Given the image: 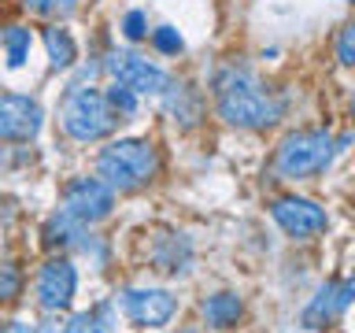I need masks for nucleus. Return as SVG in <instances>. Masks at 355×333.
<instances>
[{
  "label": "nucleus",
  "mask_w": 355,
  "mask_h": 333,
  "mask_svg": "<svg viewBox=\"0 0 355 333\" xmlns=\"http://www.w3.org/2000/svg\"><path fill=\"white\" fill-rule=\"evenodd\" d=\"M218 115L237 130H266L282 119V100L270 96L248 71H222L215 82Z\"/></svg>",
  "instance_id": "1"
},
{
  "label": "nucleus",
  "mask_w": 355,
  "mask_h": 333,
  "mask_svg": "<svg viewBox=\"0 0 355 333\" xmlns=\"http://www.w3.org/2000/svg\"><path fill=\"white\" fill-rule=\"evenodd\" d=\"M155 174H159V155L144 137H122L96 155V178L111 193H133L148 185Z\"/></svg>",
  "instance_id": "2"
},
{
  "label": "nucleus",
  "mask_w": 355,
  "mask_h": 333,
  "mask_svg": "<svg viewBox=\"0 0 355 333\" xmlns=\"http://www.w3.org/2000/svg\"><path fill=\"white\" fill-rule=\"evenodd\" d=\"M115 122L119 115L107 108V100L104 93H96V89H89V85H74V89H67V96H63V104H60V126L67 137H74V141H104L111 130H115Z\"/></svg>",
  "instance_id": "3"
},
{
  "label": "nucleus",
  "mask_w": 355,
  "mask_h": 333,
  "mask_svg": "<svg viewBox=\"0 0 355 333\" xmlns=\"http://www.w3.org/2000/svg\"><path fill=\"white\" fill-rule=\"evenodd\" d=\"M333 152H337V141H333L326 130H296L277 144L274 171H277V178H285V182L315 178L333 163Z\"/></svg>",
  "instance_id": "4"
},
{
  "label": "nucleus",
  "mask_w": 355,
  "mask_h": 333,
  "mask_svg": "<svg viewBox=\"0 0 355 333\" xmlns=\"http://www.w3.org/2000/svg\"><path fill=\"white\" fill-rule=\"evenodd\" d=\"M60 204H63L60 207L63 215H71L74 222H82V226H93V222H104L111 215L115 193H111L100 178H74V182H67Z\"/></svg>",
  "instance_id": "5"
},
{
  "label": "nucleus",
  "mask_w": 355,
  "mask_h": 333,
  "mask_svg": "<svg viewBox=\"0 0 355 333\" xmlns=\"http://www.w3.org/2000/svg\"><path fill=\"white\" fill-rule=\"evenodd\" d=\"M107 74L115 78V85L130 89V93H166L171 78H166L163 67L148 63L137 52H111L107 56Z\"/></svg>",
  "instance_id": "6"
},
{
  "label": "nucleus",
  "mask_w": 355,
  "mask_h": 333,
  "mask_svg": "<svg viewBox=\"0 0 355 333\" xmlns=\"http://www.w3.org/2000/svg\"><path fill=\"white\" fill-rule=\"evenodd\" d=\"M119 307L133 326L141 330H159L174 318L178 311V300L166 293V289H126L119 296Z\"/></svg>",
  "instance_id": "7"
},
{
  "label": "nucleus",
  "mask_w": 355,
  "mask_h": 333,
  "mask_svg": "<svg viewBox=\"0 0 355 333\" xmlns=\"http://www.w3.org/2000/svg\"><path fill=\"white\" fill-rule=\"evenodd\" d=\"M270 219L296 241H307L329 226L326 207H318L315 200H304V196H277L270 204Z\"/></svg>",
  "instance_id": "8"
},
{
  "label": "nucleus",
  "mask_w": 355,
  "mask_h": 333,
  "mask_svg": "<svg viewBox=\"0 0 355 333\" xmlns=\"http://www.w3.org/2000/svg\"><path fill=\"white\" fill-rule=\"evenodd\" d=\"M41 104L22 93H4L0 96V141L26 144L41 133Z\"/></svg>",
  "instance_id": "9"
},
{
  "label": "nucleus",
  "mask_w": 355,
  "mask_h": 333,
  "mask_svg": "<svg viewBox=\"0 0 355 333\" xmlns=\"http://www.w3.org/2000/svg\"><path fill=\"white\" fill-rule=\"evenodd\" d=\"M78 289V271L71 259H49L37 271V304L44 311H63L71 307Z\"/></svg>",
  "instance_id": "10"
},
{
  "label": "nucleus",
  "mask_w": 355,
  "mask_h": 333,
  "mask_svg": "<svg viewBox=\"0 0 355 333\" xmlns=\"http://www.w3.org/2000/svg\"><path fill=\"white\" fill-rule=\"evenodd\" d=\"M200 315H204V322L211 330H230V326L241 322L244 304H241L237 293H215V296H207L204 304H200Z\"/></svg>",
  "instance_id": "11"
},
{
  "label": "nucleus",
  "mask_w": 355,
  "mask_h": 333,
  "mask_svg": "<svg viewBox=\"0 0 355 333\" xmlns=\"http://www.w3.org/2000/svg\"><path fill=\"white\" fill-rule=\"evenodd\" d=\"M337 315H340V307H337V285H322L318 293L311 296V304L304 307V326L307 330H322V326H329Z\"/></svg>",
  "instance_id": "12"
},
{
  "label": "nucleus",
  "mask_w": 355,
  "mask_h": 333,
  "mask_svg": "<svg viewBox=\"0 0 355 333\" xmlns=\"http://www.w3.org/2000/svg\"><path fill=\"white\" fill-rule=\"evenodd\" d=\"M78 237H85V226H82V222H74L71 215H63V211H55V215L44 222V244H49V248L78 244Z\"/></svg>",
  "instance_id": "13"
},
{
  "label": "nucleus",
  "mask_w": 355,
  "mask_h": 333,
  "mask_svg": "<svg viewBox=\"0 0 355 333\" xmlns=\"http://www.w3.org/2000/svg\"><path fill=\"white\" fill-rule=\"evenodd\" d=\"M44 52H49V63L55 67V71H67L74 60H78V49H74V37L60 26L44 30Z\"/></svg>",
  "instance_id": "14"
},
{
  "label": "nucleus",
  "mask_w": 355,
  "mask_h": 333,
  "mask_svg": "<svg viewBox=\"0 0 355 333\" xmlns=\"http://www.w3.org/2000/svg\"><path fill=\"white\" fill-rule=\"evenodd\" d=\"M4 52H8V67H22L30 56V30L26 26H8L4 30Z\"/></svg>",
  "instance_id": "15"
},
{
  "label": "nucleus",
  "mask_w": 355,
  "mask_h": 333,
  "mask_svg": "<svg viewBox=\"0 0 355 333\" xmlns=\"http://www.w3.org/2000/svg\"><path fill=\"white\" fill-rule=\"evenodd\" d=\"M22 4H26V11H33V15H41V19H67L78 8V0H22Z\"/></svg>",
  "instance_id": "16"
},
{
  "label": "nucleus",
  "mask_w": 355,
  "mask_h": 333,
  "mask_svg": "<svg viewBox=\"0 0 355 333\" xmlns=\"http://www.w3.org/2000/svg\"><path fill=\"white\" fill-rule=\"evenodd\" d=\"M104 100L115 115H133V111H137V93H130V89H122V85H111L104 93Z\"/></svg>",
  "instance_id": "17"
},
{
  "label": "nucleus",
  "mask_w": 355,
  "mask_h": 333,
  "mask_svg": "<svg viewBox=\"0 0 355 333\" xmlns=\"http://www.w3.org/2000/svg\"><path fill=\"white\" fill-rule=\"evenodd\" d=\"M63 333H107V326L100 322V315H96V311H82V315L67 318Z\"/></svg>",
  "instance_id": "18"
},
{
  "label": "nucleus",
  "mask_w": 355,
  "mask_h": 333,
  "mask_svg": "<svg viewBox=\"0 0 355 333\" xmlns=\"http://www.w3.org/2000/svg\"><path fill=\"white\" fill-rule=\"evenodd\" d=\"M22 293V274L11 263H0V300H15Z\"/></svg>",
  "instance_id": "19"
},
{
  "label": "nucleus",
  "mask_w": 355,
  "mask_h": 333,
  "mask_svg": "<svg viewBox=\"0 0 355 333\" xmlns=\"http://www.w3.org/2000/svg\"><path fill=\"white\" fill-rule=\"evenodd\" d=\"M152 44L159 52H166V56H178V52H182V33H178L174 26H159L152 33Z\"/></svg>",
  "instance_id": "20"
},
{
  "label": "nucleus",
  "mask_w": 355,
  "mask_h": 333,
  "mask_svg": "<svg viewBox=\"0 0 355 333\" xmlns=\"http://www.w3.org/2000/svg\"><path fill=\"white\" fill-rule=\"evenodd\" d=\"M122 33H126L130 41H141L144 33H148V19H144V11H130V15L122 19Z\"/></svg>",
  "instance_id": "21"
},
{
  "label": "nucleus",
  "mask_w": 355,
  "mask_h": 333,
  "mask_svg": "<svg viewBox=\"0 0 355 333\" xmlns=\"http://www.w3.org/2000/svg\"><path fill=\"white\" fill-rule=\"evenodd\" d=\"M352 41H355V26H344V30H340V37H337V60H340L344 67H352V63H355Z\"/></svg>",
  "instance_id": "22"
},
{
  "label": "nucleus",
  "mask_w": 355,
  "mask_h": 333,
  "mask_svg": "<svg viewBox=\"0 0 355 333\" xmlns=\"http://www.w3.org/2000/svg\"><path fill=\"white\" fill-rule=\"evenodd\" d=\"M0 333H37L33 326H26V322H11V326H4Z\"/></svg>",
  "instance_id": "23"
}]
</instances>
